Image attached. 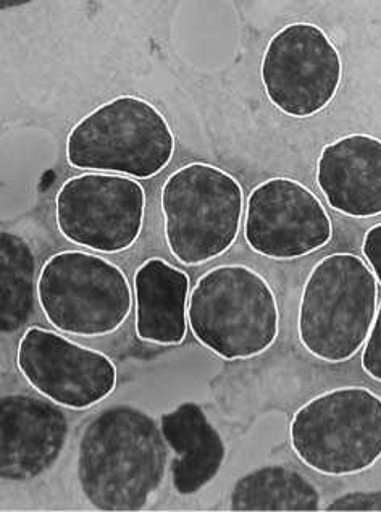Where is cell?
Listing matches in <instances>:
<instances>
[{
  "label": "cell",
  "mask_w": 381,
  "mask_h": 512,
  "mask_svg": "<svg viewBox=\"0 0 381 512\" xmlns=\"http://www.w3.org/2000/svg\"><path fill=\"white\" fill-rule=\"evenodd\" d=\"M168 467L160 424L143 409L117 404L99 412L78 448V482L97 511H143L159 493Z\"/></svg>",
  "instance_id": "cell-1"
},
{
  "label": "cell",
  "mask_w": 381,
  "mask_h": 512,
  "mask_svg": "<svg viewBox=\"0 0 381 512\" xmlns=\"http://www.w3.org/2000/svg\"><path fill=\"white\" fill-rule=\"evenodd\" d=\"M160 207L168 251L180 264L197 267L233 248L246 206L243 186L231 173L191 162L165 180Z\"/></svg>",
  "instance_id": "cell-4"
},
{
  "label": "cell",
  "mask_w": 381,
  "mask_h": 512,
  "mask_svg": "<svg viewBox=\"0 0 381 512\" xmlns=\"http://www.w3.org/2000/svg\"><path fill=\"white\" fill-rule=\"evenodd\" d=\"M160 430L175 453L170 466L175 492L194 495L209 485L227 459L222 435L197 403H183L160 417Z\"/></svg>",
  "instance_id": "cell-15"
},
{
  "label": "cell",
  "mask_w": 381,
  "mask_h": 512,
  "mask_svg": "<svg viewBox=\"0 0 381 512\" xmlns=\"http://www.w3.org/2000/svg\"><path fill=\"white\" fill-rule=\"evenodd\" d=\"M191 333L225 361L267 353L280 333V307L267 278L243 264L217 265L189 294Z\"/></svg>",
  "instance_id": "cell-2"
},
{
  "label": "cell",
  "mask_w": 381,
  "mask_h": 512,
  "mask_svg": "<svg viewBox=\"0 0 381 512\" xmlns=\"http://www.w3.org/2000/svg\"><path fill=\"white\" fill-rule=\"evenodd\" d=\"M265 94L291 118H310L327 109L343 81L340 51L320 26L289 23L273 34L260 67Z\"/></svg>",
  "instance_id": "cell-9"
},
{
  "label": "cell",
  "mask_w": 381,
  "mask_h": 512,
  "mask_svg": "<svg viewBox=\"0 0 381 512\" xmlns=\"http://www.w3.org/2000/svg\"><path fill=\"white\" fill-rule=\"evenodd\" d=\"M146 219V191L134 178L86 172L68 178L55 196V222L70 243L120 254L133 248Z\"/></svg>",
  "instance_id": "cell-8"
},
{
  "label": "cell",
  "mask_w": 381,
  "mask_h": 512,
  "mask_svg": "<svg viewBox=\"0 0 381 512\" xmlns=\"http://www.w3.org/2000/svg\"><path fill=\"white\" fill-rule=\"evenodd\" d=\"M189 280L185 270L151 257L134 272L136 336L144 343L178 346L188 335Z\"/></svg>",
  "instance_id": "cell-14"
},
{
  "label": "cell",
  "mask_w": 381,
  "mask_h": 512,
  "mask_svg": "<svg viewBox=\"0 0 381 512\" xmlns=\"http://www.w3.org/2000/svg\"><path fill=\"white\" fill-rule=\"evenodd\" d=\"M331 238L328 210L301 181L268 178L249 194L244 240L259 256L293 261L325 248Z\"/></svg>",
  "instance_id": "cell-11"
},
{
  "label": "cell",
  "mask_w": 381,
  "mask_h": 512,
  "mask_svg": "<svg viewBox=\"0 0 381 512\" xmlns=\"http://www.w3.org/2000/svg\"><path fill=\"white\" fill-rule=\"evenodd\" d=\"M38 298L36 259L30 243L13 231L0 233V330L13 335L30 322Z\"/></svg>",
  "instance_id": "cell-17"
},
{
  "label": "cell",
  "mask_w": 381,
  "mask_h": 512,
  "mask_svg": "<svg viewBox=\"0 0 381 512\" xmlns=\"http://www.w3.org/2000/svg\"><path fill=\"white\" fill-rule=\"evenodd\" d=\"M133 298L126 273L93 252H57L39 272V307L65 335L101 338L118 332L130 317Z\"/></svg>",
  "instance_id": "cell-7"
},
{
  "label": "cell",
  "mask_w": 381,
  "mask_h": 512,
  "mask_svg": "<svg viewBox=\"0 0 381 512\" xmlns=\"http://www.w3.org/2000/svg\"><path fill=\"white\" fill-rule=\"evenodd\" d=\"M322 495L314 483L289 467H259L233 487L230 509L236 512H315Z\"/></svg>",
  "instance_id": "cell-16"
},
{
  "label": "cell",
  "mask_w": 381,
  "mask_h": 512,
  "mask_svg": "<svg viewBox=\"0 0 381 512\" xmlns=\"http://www.w3.org/2000/svg\"><path fill=\"white\" fill-rule=\"evenodd\" d=\"M17 367L42 398L72 411L94 408L118 383L117 366L107 354L38 325L21 335Z\"/></svg>",
  "instance_id": "cell-10"
},
{
  "label": "cell",
  "mask_w": 381,
  "mask_h": 512,
  "mask_svg": "<svg viewBox=\"0 0 381 512\" xmlns=\"http://www.w3.org/2000/svg\"><path fill=\"white\" fill-rule=\"evenodd\" d=\"M317 185L331 209L352 219L381 215V139L365 133L327 144L317 160Z\"/></svg>",
  "instance_id": "cell-13"
},
{
  "label": "cell",
  "mask_w": 381,
  "mask_h": 512,
  "mask_svg": "<svg viewBox=\"0 0 381 512\" xmlns=\"http://www.w3.org/2000/svg\"><path fill=\"white\" fill-rule=\"evenodd\" d=\"M299 461L327 477L369 471L381 459V396L341 387L302 404L289 424Z\"/></svg>",
  "instance_id": "cell-6"
},
{
  "label": "cell",
  "mask_w": 381,
  "mask_h": 512,
  "mask_svg": "<svg viewBox=\"0 0 381 512\" xmlns=\"http://www.w3.org/2000/svg\"><path fill=\"white\" fill-rule=\"evenodd\" d=\"M377 283L364 259L351 252L317 262L299 301L298 335L307 353L328 364L351 361L372 330Z\"/></svg>",
  "instance_id": "cell-3"
},
{
  "label": "cell",
  "mask_w": 381,
  "mask_h": 512,
  "mask_svg": "<svg viewBox=\"0 0 381 512\" xmlns=\"http://www.w3.org/2000/svg\"><path fill=\"white\" fill-rule=\"evenodd\" d=\"M361 366L365 374L381 383V304L373 320L369 338L362 349Z\"/></svg>",
  "instance_id": "cell-18"
},
{
  "label": "cell",
  "mask_w": 381,
  "mask_h": 512,
  "mask_svg": "<svg viewBox=\"0 0 381 512\" xmlns=\"http://www.w3.org/2000/svg\"><path fill=\"white\" fill-rule=\"evenodd\" d=\"M65 412L49 399L7 395L0 399V477L30 482L49 471L67 445Z\"/></svg>",
  "instance_id": "cell-12"
},
{
  "label": "cell",
  "mask_w": 381,
  "mask_h": 512,
  "mask_svg": "<svg viewBox=\"0 0 381 512\" xmlns=\"http://www.w3.org/2000/svg\"><path fill=\"white\" fill-rule=\"evenodd\" d=\"M175 149L172 126L154 104L143 97L118 96L73 126L67 162L86 172L147 180L164 172Z\"/></svg>",
  "instance_id": "cell-5"
},
{
  "label": "cell",
  "mask_w": 381,
  "mask_h": 512,
  "mask_svg": "<svg viewBox=\"0 0 381 512\" xmlns=\"http://www.w3.org/2000/svg\"><path fill=\"white\" fill-rule=\"evenodd\" d=\"M362 254L369 262L370 270L381 285V223L367 230L362 241Z\"/></svg>",
  "instance_id": "cell-20"
},
{
  "label": "cell",
  "mask_w": 381,
  "mask_h": 512,
  "mask_svg": "<svg viewBox=\"0 0 381 512\" xmlns=\"http://www.w3.org/2000/svg\"><path fill=\"white\" fill-rule=\"evenodd\" d=\"M325 511H378L381 512V490L373 492H349L338 496L328 504Z\"/></svg>",
  "instance_id": "cell-19"
}]
</instances>
